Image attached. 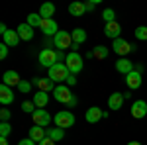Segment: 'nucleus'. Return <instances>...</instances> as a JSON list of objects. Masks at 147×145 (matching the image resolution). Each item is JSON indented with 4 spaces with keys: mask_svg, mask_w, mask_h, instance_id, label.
<instances>
[{
    "mask_svg": "<svg viewBox=\"0 0 147 145\" xmlns=\"http://www.w3.org/2000/svg\"><path fill=\"white\" fill-rule=\"evenodd\" d=\"M124 102H125V96L122 92H114V94H110V98H108V108L110 110H120L124 106Z\"/></svg>",
    "mask_w": 147,
    "mask_h": 145,
    "instance_id": "15",
    "label": "nucleus"
},
{
    "mask_svg": "<svg viewBox=\"0 0 147 145\" xmlns=\"http://www.w3.org/2000/svg\"><path fill=\"white\" fill-rule=\"evenodd\" d=\"M37 145H55V141H53V139H49V137H45L43 141H39Z\"/></svg>",
    "mask_w": 147,
    "mask_h": 145,
    "instance_id": "41",
    "label": "nucleus"
},
{
    "mask_svg": "<svg viewBox=\"0 0 147 145\" xmlns=\"http://www.w3.org/2000/svg\"><path fill=\"white\" fill-rule=\"evenodd\" d=\"M53 14H55V4H51V2L41 4V8H39V16H41L43 20H49Z\"/></svg>",
    "mask_w": 147,
    "mask_h": 145,
    "instance_id": "24",
    "label": "nucleus"
},
{
    "mask_svg": "<svg viewBox=\"0 0 147 145\" xmlns=\"http://www.w3.org/2000/svg\"><path fill=\"white\" fill-rule=\"evenodd\" d=\"M102 118H108V112L100 110L98 106L88 108V110H86V114H84V120H86L88 123H96V122H100Z\"/></svg>",
    "mask_w": 147,
    "mask_h": 145,
    "instance_id": "6",
    "label": "nucleus"
},
{
    "mask_svg": "<svg viewBox=\"0 0 147 145\" xmlns=\"http://www.w3.org/2000/svg\"><path fill=\"white\" fill-rule=\"evenodd\" d=\"M0 145H8V141H6V137H0Z\"/></svg>",
    "mask_w": 147,
    "mask_h": 145,
    "instance_id": "43",
    "label": "nucleus"
},
{
    "mask_svg": "<svg viewBox=\"0 0 147 145\" xmlns=\"http://www.w3.org/2000/svg\"><path fill=\"white\" fill-rule=\"evenodd\" d=\"M136 37L139 41H147V26H139L136 30Z\"/></svg>",
    "mask_w": 147,
    "mask_h": 145,
    "instance_id": "31",
    "label": "nucleus"
},
{
    "mask_svg": "<svg viewBox=\"0 0 147 145\" xmlns=\"http://www.w3.org/2000/svg\"><path fill=\"white\" fill-rule=\"evenodd\" d=\"M34 104L37 106V108H45L47 104H49V94L39 90L37 94H34Z\"/></svg>",
    "mask_w": 147,
    "mask_h": 145,
    "instance_id": "25",
    "label": "nucleus"
},
{
    "mask_svg": "<svg viewBox=\"0 0 147 145\" xmlns=\"http://www.w3.org/2000/svg\"><path fill=\"white\" fill-rule=\"evenodd\" d=\"M131 116L136 120H141L147 116V102L145 100H136L131 104Z\"/></svg>",
    "mask_w": 147,
    "mask_h": 145,
    "instance_id": "10",
    "label": "nucleus"
},
{
    "mask_svg": "<svg viewBox=\"0 0 147 145\" xmlns=\"http://www.w3.org/2000/svg\"><path fill=\"white\" fill-rule=\"evenodd\" d=\"M77 84V75H69L67 78V86H75Z\"/></svg>",
    "mask_w": 147,
    "mask_h": 145,
    "instance_id": "37",
    "label": "nucleus"
},
{
    "mask_svg": "<svg viewBox=\"0 0 147 145\" xmlns=\"http://www.w3.org/2000/svg\"><path fill=\"white\" fill-rule=\"evenodd\" d=\"M18 145H37V143H35L32 137H28V139H22V141H20Z\"/></svg>",
    "mask_w": 147,
    "mask_h": 145,
    "instance_id": "38",
    "label": "nucleus"
},
{
    "mask_svg": "<svg viewBox=\"0 0 147 145\" xmlns=\"http://www.w3.org/2000/svg\"><path fill=\"white\" fill-rule=\"evenodd\" d=\"M34 84L41 92H53L55 90V82L51 78H34Z\"/></svg>",
    "mask_w": 147,
    "mask_h": 145,
    "instance_id": "16",
    "label": "nucleus"
},
{
    "mask_svg": "<svg viewBox=\"0 0 147 145\" xmlns=\"http://www.w3.org/2000/svg\"><path fill=\"white\" fill-rule=\"evenodd\" d=\"M14 102V94H12V88L6 86V84H0V104L2 106H8Z\"/></svg>",
    "mask_w": 147,
    "mask_h": 145,
    "instance_id": "18",
    "label": "nucleus"
},
{
    "mask_svg": "<svg viewBox=\"0 0 147 145\" xmlns=\"http://www.w3.org/2000/svg\"><path fill=\"white\" fill-rule=\"evenodd\" d=\"M6 32H8V28H6V24H0V34L4 35Z\"/></svg>",
    "mask_w": 147,
    "mask_h": 145,
    "instance_id": "42",
    "label": "nucleus"
},
{
    "mask_svg": "<svg viewBox=\"0 0 147 145\" xmlns=\"http://www.w3.org/2000/svg\"><path fill=\"white\" fill-rule=\"evenodd\" d=\"M53 98H55L57 102H61V104H67V102L73 98V94H71V90H69L67 84H59V86H55V90H53Z\"/></svg>",
    "mask_w": 147,
    "mask_h": 145,
    "instance_id": "7",
    "label": "nucleus"
},
{
    "mask_svg": "<svg viewBox=\"0 0 147 145\" xmlns=\"http://www.w3.org/2000/svg\"><path fill=\"white\" fill-rule=\"evenodd\" d=\"M18 34H20V39L24 41H30V39H34V28L30 26V24H20L18 26Z\"/></svg>",
    "mask_w": 147,
    "mask_h": 145,
    "instance_id": "20",
    "label": "nucleus"
},
{
    "mask_svg": "<svg viewBox=\"0 0 147 145\" xmlns=\"http://www.w3.org/2000/svg\"><path fill=\"white\" fill-rule=\"evenodd\" d=\"M104 34L108 35V37H112V39H118L120 34H122V26L118 22H110L104 26Z\"/></svg>",
    "mask_w": 147,
    "mask_h": 145,
    "instance_id": "17",
    "label": "nucleus"
},
{
    "mask_svg": "<svg viewBox=\"0 0 147 145\" xmlns=\"http://www.w3.org/2000/svg\"><path fill=\"white\" fill-rule=\"evenodd\" d=\"M65 59H67V55H65L63 51H59V49H57V61H59V63H63Z\"/></svg>",
    "mask_w": 147,
    "mask_h": 145,
    "instance_id": "39",
    "label": "nucleus"
},
{
    "mask_svg": "<svg viewBox=\"0 0 147 145\" xmlns=\"http://www.w3.org/2000/svg\"><path fill=\"white\" fill-rule=\"evenodd\" d=\"M71 37H73V43L75 45H80L86 41V32L82 30V28H75L73 32H71Z\"/></svg>",
    "mask_w": 147,
    "mask_h": 145,
    "instance_id": "22",
    "label": "nucleus"
},
{
    "mask_svg": "<svg viewBox=\"0 0 147 145\" xmlns=\"http://www.w3.org/2000/svg\"><path fill=\"white\" fill-rule=\"evenodd\" d=\"M116 71H118V73H122V75H129L131 71H136V65H134L129 59L120 57V59L116 61Z\"/></svg>",
    "mask_w": 147,
    "mask_h": 145,
    "instance_id": "11",
    "label": "nucleus"
},
{
    "mask_svg": "<svg viewBox=\"0 0 147 145\" xmlns=\"http://www.w3.org/2000/svg\"><path fill=\"white\" fill-rule=\"evenodd\" d=\"M96 4H98V0H88V2H84V8H86V12H92L94 8H96Z\"/></svg>",
    "mask_w": 147,
    "mask_h": 145,
    "instance_id": "34",
    "label": "nucleus"
},
{
    "mask_svg": "<svg viewBox=\"0 0 147 145\" xmlns=\"http://www.w3.org/2000/svg\"><path fill=\"white\" fill-rule=\"evenodd\" d=\"M53 43H55V47H59V51H63V49H67V47L73 45V37H71L69 32H59L53 37Z\"/></svg>",
    "mask_w": 147,
    "mask_h": 145,
    "instance_id": "9",
    "label": "nucleus"
},
{
    "mask_svg": "<svg viewBox=\"0 0 147 145\" xmlns=\"http://www.w3.org/2000/svg\"><path fill=\"white\" fill-rule=\"evenodd\" d=\"M32 118H34V123L35 125H39V127H45V125H49L51 123V116L47 114V110H43V108H37V110L32 114Z\"/></svg>",
    "mask_w": 147,
    "mask_h": 145,
    "instance_id": "8",
    "label": "nucleus"
},
{
    "mask_svg": "<svg viewBox=\"0 0 147 145\" xmlns=\"http://www.w3.org/2000/svg\"><path fill=\"white\" fill-rule=\"evenodd\" d=\"M77 104H79V100H77V98H75V94H73V98H71V100L67 102V106H69V108H75Z\"/></svg>",
    "mask_w": 147,
    "mask_h": 145,
    "instance_id": "40",
    "label": "nucleus"
},
{
    "mask_svg": "<svg viewBox=\"0 0 147 145\" xmlns=\"http://www.w3.org/2000/svg\"><path fill=\"white\" fill-rule=\"evenodd\" d=\"M41 22H43V18H41L39 14H30V16H28V24H30L32 28H41Z\"/></svg>",
    "mask_w": 147,
    "mask_h": 145,
    "instance_id": "28",
    "label": "nucleus"
},
{
    "mask_svg": "<svg viewBox=\"0 0 147 145\" xmlns=\"http://www.w3.org/2000/svg\"><path fill=\"white\" fill-rule=\"evenodd\" d=\"M69 75H71V71L67 69L65 63H57V65H53V67L47 71V78H51L53 82H59V84L67 82Z\"/></svg>",
    "mask_w": 147,
    "mask_h": 145,
    "instance_id": "1",
    "label": "nucleus"
},
{
    "mask_svg": "<svg viewBox=\"0 0 147 145\" xmlns=\"http://www.w3.org/2000/svg\"><path fill=\"white\" fill-rule=\"evenodd\" d=\"M0 120H2V122H8V120H10V110L2 108V112H0Z\"/></svg>",
    "mask_w": 147,
    "mask_h": 145,
    "instance_id": "35",
    "label": "nucleus"
},
{
    "mask_svg": "<svg viewBox=\"0 0 147 145\" xmlns=\"http://www.w3.org/2000/svg\"><path fill=\"white\" fill-rule=\"evenodd\" d=\"M39 30H41V32H43L45 35H53V37H55V35L61 32V30H59V26H57V22L53 20V18H49V20H43Z\"/></svg>",
    "mask_w": 147,
    "mask_h": 145,
    "instance_id": "12",
    "label": "nucleus"
},
{
    "mask_svg": "<svg viewBox=\"0 0 147 145\" xmlns=\"http://www.w3.org/2000/svg\"><path fill=\"white\" fill-rule=\"evenodd\" d=\"M22 110L28 112V114H34L37 110V106L34 104V100H26V102H22Z\"/></svg>",
    "mask_w": 147,
    "mask_h": 145,
    "instance_id": "32",
    "label": "nucleus"
},
{
    "mask_svg": "<svg viewBox=\"0 0 147 145\" xmlns=\"http://www.w3.org/2000/svg\"><path fill=\"white\" fill-rule=\"evenodd\" d=\"M30 137L34 139L35 143H39V141H43L47 137V129L45 127H39V125H34V127L30 129Z\"/></svg>",
    "mask_w": 147,
    "mask_h": 145,
    "instance_id": "21",
    "label": "nucleus"
},
{
    "mask_svg": "<svg viewBox=\"0 0 147 145\" xmlns=\"http://www.w3.org/2000/svg\"><path fill=\"white\" fill-rule=\"evenodd\" d=\"M53 122H55L57 127L67 129V127H71V125H75V116H73L71 110H61V112H57L55 116H53Z\"/></svg>",
    "mask_w": 147,
    "mask_h": 145,
    "instance_id": "3",
    "label": "nucleus"
},
{
    "mask_svg": "<svg viewBox=\"0 0 147 145\" xmlns=\"http://www.w3.org/2000/svg\"><path fill=\"white\" fill-rule=\"evenodd\" d=\"M6 57H8V45L2 43L0 45V59H6Z\"/></svg>",
    "mask_w": 147,
    "mask_h": 145,
    "instance_id": "36",
    "label": "nucleus"
},
{
    "mask_svg": "<svg viewBox=\"0 0 147 145\" xmlns=\"http://www.w3.org/2000/svg\"><path fill=\"white\" fill-rule=\"evenodd\" d=\"M112 51H114V53H118L120 57H124V55H127V53H131L134 47H131L129 41H125V39H122V37H118V39H114V41H112Z\"/></svg>",
    "mask_w": 147,
    "mask_h": 145,
    "instance_id": "5",
    "label": "nucleus"
},
{
    "mask_svg": "<svg viewBox=\"0 0 147 145\" xmlns=\"http://www.w3.org/2000/svg\"><path fill=\"white\" fill-rule=\"evenodd\" d=\"M32 84H34V82H30V80H22V82L18 84V90H20L22 94H30V90H32Z\"/></svg>",
    "mask_w": 147,
    "mask_h": 145,
    "instance_id": "33",
    "label": "nucleus"
},
{
    "mask_svg": "<svg viewBox=\"0 0 147 145\" xmlns=\"http://www.w3.org/2000/svg\"><path fill=\"white\" fill-rule=\"evenodd\" d=\"M141 82H143V78H141V73H137V71H131L129 75H125V84L131 90H137L141 86Z\"/></svg>",
    "mask_w": 147,
    "mask_h": 145,
    "instance_id": "13",
    "label": "nucleus"
},
{
    "mask_svg": "<svg viewBox=\"0 0 147 145\" xmlns=\"http://www.w3.org/2000/svg\"><path fill=\"white\" fill-rule=\"evenodd\" d=\"M22 82V78H20V75L16 73V71H6L4 73V77H2V84H6V86H18Z\"/></svg>",
    "mask_w": 147,
    "mask_h": 145,
    "instance_id": "14",
    "label": "nucleus"
},
{
    "mask_svg": "<svg viewBox=\"0 0 147 145\" xmlns=\"http://www.w3.org/2000/svg\"><path fill=\"white\" fill-rule=\"evenodd\" d=\"M108 53H110V49H108L106 45H96V47L92 49V57H94V59H100V61H104V59L108 57Z\"/></svg>",
    "mask_w": 147,
    "mask_h": 145,
    "instance_id": "26",
    "label": "nucleus"
},
{
    "mask_svg": "<svg viewBox=\"0 0 147 145\" xmlns=\"http://www.w3.org/2000/svg\"><path fill=\"white\" fill-rule=\"evenodd\" d=\"M2 37H4V43L8 45V47H16V45L22 41V39H20V34H18V30H8Z\"/></svg>",
    "mask_w": 147,
    "mask_h": 145,
    "instance_id": "19",
    "label": "nucleus"
},
{
    "mask_svg": "<svg viewBox=\"0 0 147 145\" xmlns=\"http://www.w3.org/2000/svg\"><path fill=\"white\" fill-rule=\"evenodd\" d=\"M127 145H141V143H139V141H129Z\"/></svg>",
    "mask_w": 147,
    "mask_h": 145,
    "instance_id": "44",
    "label": "nucleus"
},
{
    "mask_svg": "<svg viewBox=\"0 0 147 145\" xmlns=\"http://www.w3.org/2000/svg\"><path fill=\"white\" fill-rule=\"evenodd\" d=\"M12 134V123L10 122H2L0 123V137H8Z\"/></svg>",
    "mask_w": 147,
    "mask_h": 145,
    "instance_id": "30",
    "label": "nucleus"
},
{
    "mask_svg": "<svg viewBox=\"0 0 147 145\" xmlns=\"http://www.w3.org/2000/svg\"><path fill=\"white\" fill-rule=\"evenodd\" d=\"M65 65H67V69L71 71V75H77V73H80V71H82V67H84L82 55H80V53H77V51H71V53H67Z\"/></svg>",
    "mask_w": 147,
    "mask_h": 145,
    "instance_id": "2",
    "label": "nucleus"
},
{
    "mask_svg": "<svg viewBox=\"0 0 147 145\" xmlns=\"http://www.w3.org/2000/svg\"><path fill=\"white\" fill-rule=\"evenodd\" d=\"M102 18H104V22L110 24V22H116V12L112 8H106V10L102 12Z\"/></svg>",
    "mask_w": 147,
    "mask_h": 145,
    "instance_id": "29",
    "label": "nucleus"
},
{
    "mask_svg": "<svg viewBox=\"0 0 147 145\" xmlns=\"http://www.w3.org/2000/svg\"><path fill=\"white\" fill-rule=\"evenodd\" d=\"M84 12H86V8H84V2H73V4L69 6V14H71V16H75V18L84 16Z\"/></svg>",
    "mask_w": 147,
    "mask_h": 145,
    "instance_id": "23",
    "label": "nucleus"
},
{
    "mask_svg": "<svg viewBox=\"0 0 147 145\" xmlns=\"http://www.w3.org/2000/svg\"><path fill=\"white\" fill-rule=\"evenodd\" d=\"M47 137L49 139H53V141H61L63 137H65V129H61V127H49L47 129Z\"/></svg>",
    "mask_w": 147,
    "mask_h": 145,
    "instance_id": "27",
    "label": "nucleus"
},
{
    "mask_svg": "<svg viewBox=\"0 0 147 145\" xmlns=\"http://www.w3.org/2000/svg\"><path fill=\"white\" fill-rule=\"evenodd\" d=\"M59 61H57V51L55 49H41V53H39V65L41 67H47L51 69L53 65H57Z\"/></svg>",
    "mask_w": 147,
    "mask_h": 145,
    "instance_id": "4",
    "label": "nucleus"
}]
</instances>
